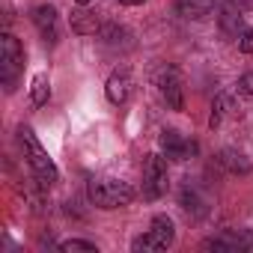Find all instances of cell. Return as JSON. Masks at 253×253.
<instances>
[{
  "mask_svg": "<svg viewBox=\"0 0 253 253\" xmlns=\"http://www.w3.org/2000/svg\"><path fill=\"white\" fill-rule=\"evenodd\" d=\"M131 92H134V75H131V69H128V66L113 69L110 78H107V84H104L107 101H110V104H125V101L131 98Z\"/></svg>",
  "mask_w": 253,
  "mask_h": 253,
  "instance_id": "cell-8",
  "label": "cell"
},
{
  "mask_svg": "<svg viewBox=\"0 0 253 253\" xmlns=\"http://www.w3.org/2000/svg\"><path fill=\"white\" fill-rule=\"evenodd\" d=\"M116 3H122V6H140V3H146V0H116Z\"/></svg>",
  "mask_w": 253,
  "mask_h": 253,
  "instance_id": "cell-20",
  "label": "cell"
},
{
  "mask_svg": "<svg viewBox=\"0 0 253 253\" xmlns=\"http://www.w3.org/2000/svg\"><path fill=\"white\" fill-rule=\"evenodd\" d=\"M229 116H235V104H232V98H229V95H217V98H214V104H211L209 128H220L223 119H229Z\"/></svg>",
  "mask_w": 253,
  "mask_h": 253,
  "instance_id": "cell-13",
  "label": "cell"
},
{
  "mask_svg": "<svg viewBox=\"0 0 253 253\" xmlns=\"http://www.w3.org/2000/svg\"><path fill=\"white\" fill-rule=\"evenodd\" d=\"M238 51H241V54H253V30H247V33L238 39Z\"/></svg>",
  "mask_w": 253,
  "mask_h": 253,
  "instance_id": "cell-19",
  "label": "cell"
},
{
  "mask_svg": "<svg viewBox=\"0 0 253 253\" xmlns=\"http://www.w3.org/2000/svg\"><path fill=\"white\" fill-rule=\"evenodd\" d=\"M137 197V191L128 185V182H122V179H95L89 185V200L98 206V209H122V206H128L131 200Z\"/></svg>",
  "mask_w": 253,
  "mask_h": 253,
  "instance_id": "cell-2",
  "label": "cell"
},
{
  "mask_svg": "<svg viewBox=\"0 0 253 253\" xmlns=\"http://www.w3.org/2000/svg\"><path fill=\"white\" fill-rule=\"evenodd\" d=\"M0 66H3L6 89H12L18 72L24 69V48H21V42H18L12 33H3V36H0Z\"/></svg>",
  "mask_w": 253,
  "mask_h": 253,
  "instance_id": "cell-6",
  "label": "cell"
},
{
  "mask_svg": "<svg viewBox=\"0 0 253 253\" xmlns=\"http://www.w3.org/2000/svg\"><path fill=\"white\" fill-rule=\"evenodd\" d=\"M98 27H101V24H98V15L89 12L86 6H81L78 12H72V30H75L78 36H95Z\"/></svg>",
  "mask_w": 253,
  "mask_h": 253,
  "instance_id": "cell-12",
  "label": "cell"
},
{
  "mask_svg": "<svg viewBox=\"0 0 253 253\" xmlns=\"http://www.w3.org/2000/svg\"><path fill=\"white\" fill-rule=\"evenodd\" d=\"M161 152H164V158H170V161H188V158L197 155V140L185 137V134L176 131V128H164V131H161Z\"/></svg>",
  "mask_w": 253,
  "mask_h": 253,
  "instance_id": "cell-7",
  "label": "cell"
},
{
  "mask_svg": "<svg viewBox=\"0 0 253 253\" xmlns=\"http://www.w3.org/2000/svg\"><path fill=\"white\" fill-rule=\"evenodd\" d=\"M214 9V0H176V12L188 21H200Z\"/></svg>",
  "mask_w": 253,
  "mask_h": 253,
  "instance_id": "cell-11",
  "label": "cell"
},
{
  "mask_svg": "<svg viewBox=\"0 0 253 253\" xmlns=\"http://www.w3.org/2000/svg\"><path fill=\"white\" fill-rule=\"evenodd\" d=\"M238 92L241 95H253V72H244L238 78Z\"/></svg>",
  "mask_w": 253,
  "mask_h": 253,
  "instance_id": "cell-18",
  "label": "cell"
},
{
  "mask_svg": "<svg viewBox=\"0 0 253 253\" xmlns=\"http://www.w3.org/2000/svg\"><path fill=\"white\" fill-rule=\"evenodd\" d=\"M164 194H167V158L152 152L143 161V197L158 200Z\"/></svg>",
  "mask_w": 253,
  "mask_h": 253,
  "instance_id": "cell-5",
  "label": "cell"
},
{
  "mask_svg": "<svg viewBox=\"0 0 253 253\" xmlns=\"http://www.w3.org/2000/svg\"><path fill=\"white\" fill-rule=\"evenodd\" d=\"M220 164H223L232 176H247V173H250V161H247L241 152H235V149H223V152H220Z\"/></svg>",
  "mask_w": 253,
  "mask_h": 253,
  "instance_id": "cell-15",
  "label": "cell"
},
{
  "mask_svg": "<svg viewBox=\"0 0 253 253\" xmlns=\"http://www.w3.org/2000/svg\"><path fill=\"white\" fill-rule=\"evenodd\" d=\"M75 3H78V6H89V3H92V0H75Z\"/></svg>",
  "mask_w": 253,
  "mask_h": 253,
  "instance_id": "cell-21",
  "label": "cell"
},
{
  "mask_svg": "<svg viewBox=\"0 0 253 253\" xmlns=\"http://www.w3.org/2000/svg\"><path fill=\"white\" fill-rule=\"evenodd\" d=\"M60 250H63V253H98V247H95L92 241H81V238L60 241Z\"/></svg>",
  "mask_w": 253,
  "mask_h": 253,
  "instance_id": "cell-17",
  "label": "cell"
},
{
  "mask_svg": "<svg viewBox=\"0 0 253 253\" xmlns=\"http://www.w3.org/2000/svg\"><path fill=\"white\" fill-rule=\"evenodd\" d=\"M30 18H33L36 30L42 33V39L54 45L57 36H60V15H57V9H54L51 3H42V6H36V9L30 12Z\"/></svg>",
  "mask_w": 253,
  "mask_h": 253,
  "instance_id": "cell-9",
  "label": "cell"
},
{
  "mask_svg": "<svg viewBox=\"0 0 253 253\" xmlns=\"http://www.w3.org/2000/svg\"><path fill=\"white\" fill-rule=\"evenodd\" d=\"M173 241H176L173 220H170L167 214H158V217H152L149 232H143L140 238L131 241V250H134V253H158V250H167Z\"/></svg>",
  "mask_w": 253,
  "mask_h": 253,
  "instance_id": "cell-3",
  "label": "cell"
},
{
  "mask_svg": "<svg viewBox=\"0 0 253 253\" xmlns=\"http://www.w3.org/2000/svg\"><path fill=\"white\" fill-rule=\"evenodd\" d=\"M101 39H104L110 48H119V45H125V48H128V42H122V39H131V33L125 30V27L107 24V27H101Z\"/></svg>",
  "mask_w": 253,
  "mask_h": 253,
  "instance_id": "cell-16",
  "label": "cell"
},
{
  "mask_svg": "<svg viewBox=\"0 0 253 253\" xmlns=\"http://www.w3.org/2000/svg\"><path fill=\"white\" fill-rule=\"evenodd\" d=\"M155 86L161 92V98L167 101L170 110H185V86H182V75L176 66H161L155 72Z\"/></svg>",
  "mask_w": 253,
  "mask_h": 253,
  "instance_id": "cell-4",
  "label": "cell"
},
{
  "mask_svg": "<svg viewBox=\"0 0 253 253\" xmlns=\"http://www.w3.org/2000/svg\"><path fill=\"white\" fill-rule=\"evenodd\" d=\"M217 24H220V30L226 36H235V39L244 36V9L238 6V0H226V3L220 6Z\"/></svg>",
  "mask_w": 253,
  "mask_h": 253,
  "instance_id": "cell-10",
  "label": "cell"
},
{
  "mask_svg": "<svg viewBox=\"0 0 253 253\" xmlns=\"http://www.w3.org/2000/svg\"><path fill=\"white\" fill-rule=\"evenodd\" d=\"M18 143H21V149H24V158H27V167H30L33 179H36L42 188H51L60 173H57V164L48 158L45 146L36 140V134H33L30 128H21V131H18Z\"/></svg>",
  "mask_w": 253,
  "mask_h": 253,
  "instance_id": "cell-1",
  "label": "cell"
},
{
  "mask_svg": "<svg viewBox=\"0 0 253 253\" xmlns=\"http://www.w3.org/2000/svg\"><path fill=\"white\" fill-rule=\"evenodd\" d=\"M48 98H51V81H48L45 72H39V75H33V81H30V101H33L36 107H45Z\"/></svg>",
  "mask_w": 253,
  "mask_h": 253,
  "instance_id": "cell-14",
  "label": "cell"
}]
</instances>
